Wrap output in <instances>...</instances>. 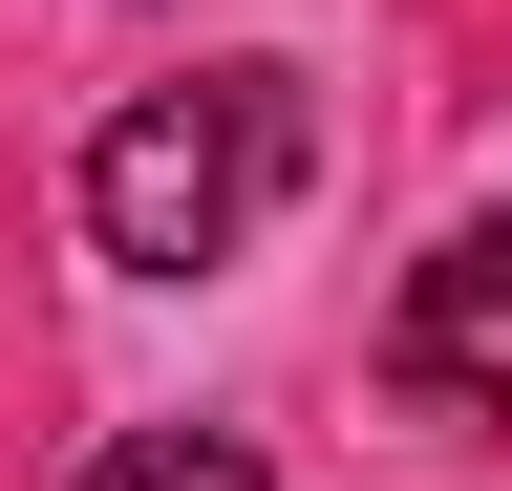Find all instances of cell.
I'll return each instance as SVG.
<instances>
[{"label":"cell","instance_id":"6da1fadb","mask_svg":"<svg viewBox=\"0 0 512 491\" xmlns=\"http://www.w3.org/2000/svg\"><path fill=\"white\" fill-rule=\"evenodd\" d=\"M299 193V86L278 65H214V86H150V107H107V150H86V235L128 278H214L256 257V214Z\"/></svg>","mask_w":512,"mask_h":491},{"label":"cell","instance_id":"7a4b0ae2","mask_svg":"<svg viewBox=\"0 0 512 491\" xmlns=\"http://www.w3.org/2000/svg\"><path fill=\"white\" fill-rule=\"evenodd\" d=\"M384 363H406V406H448V427H512V214H470V235L406 278Z\"/></svg>","mask_w":512,"mask_h":491},{"label":"cell","instance_id":"3957f363","mask_svg":"<svg viewBox=\"0 0 512 491\" xmlns=\"http://www.w3.org/2000/svg\"><path fill=\"white\" fill-rule=\"evenodd\" d=\"M86 491H278V470L235 427H128V449H86Z\"/></svg>","mask_w":512,"mask_h":491}]
</instances>
